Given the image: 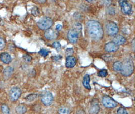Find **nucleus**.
<instances>
[{"mask_svg": "<svg viewBox=\"0 0 135 114\" xmlns=\"http://www.w3.org/2000/svg\"><path fill=\"white\" fill-rule=\"evenodd\" d=\"M86 30L90 37L94 41H99L104 35L103 28L100 22L96 20H90L86 24Z\"/></svg>", "mask_w": 135, "mask_h": 114, "instance_id": "f257e3e1", "label": "nucleus"}, {"mask_svg": "<svg viewBox=\"0 0 135 114\" xmlns=\"http://www.w3.org/2000/svg\"><path fill=\"white\" fill-rule=\"evenodd\" d=\"M134 71V64L130 58L126 59L122 65L121 74L124 77H129L133 74Z\"/></svg>", "mask_w": 135, "mask_h": 114, "instance_id": "f03ea898", "label": "nucleus"}, {"mask_svg": "<svg viewBox=\"0 0 135 114\" xmlns=\"http://www.w3.org/2000/svg\"><path fill=\"white\" fill-rule=\"evenodd\" d=\"M53 24V20L48 17H44L41 18L37 23V26L39 29L43 30H46L49 29Z\"/></svg>", "mask_w": 135, "mask_h": 114, "instance_id": "7ed1b4c3", "label": "nucleus"}, {"mask_svg": "<svg viewBox=\"0 0 135 114\" xmlns=\"http://www.w3.org/2000/svg\"><path fill=\"white\" fill-rule=\"evenodd\" d=\"M41 100L45 106H49L53 102L54 97L51 92L46 91L41 94Z\"/></svg>", "mask_w": 135, "mask_h": 114, "instance_id": "20e7f679", "label": "nucleus"}, {"mask_svg": "<svg viewBox=\"0 0 135 114\" xmlns=\"http://www.w3.org/2000/svg\"><path fill=\"white\" fill-rule=\"evenodd\" d=\"M106 31L109 36H115L118 32V28L115 22L109 21L106 25Z\"/></svg>", "mask_w": 135, "mask_h": 114, "instance_id": "39448f33", "label": "nucleus"}, {"mask_svg": "<svg viewBox=\"0 0 135 114\" xmlns=\"http://www.w3.org/2000/svg\"><path fill=\"white\" fill-rule=\"evenodd\" d=\"M102 104L106 108H114L117 106V102L112 98L109 96L105 95L102 99Z\"/></svg>", "mask_w": 135, "mask_h": 114, "instance_id": "423d86ee", "label": "nucleus"}, {"mask_svg": "<svg viewBox=\"0 0 135 114\" xmlns=\"http://www.w3.org/2000/svg\"><path fill=\"white\" fill-rule=\"evenodd\" d=\"M21 90L18 87H13L9 92V96L11 101H17L21 96Z\"/></svg>", "mask_w": 135, "mask_h": 114, "instance_id": "0eeeda50", "label": "nucleus"}, {"mask_svg": "<svg viewBox=\"0 0 135 114\" xmlns=\"http://www.w3.org/2000/svg\"><path fill=\"white\" fill-rule=\"evenodd\" d=\"M122 11L126 15H129L132 12V7L127 1H119Z\"/></svg>", "mask_w": 135, "mask_h": 114, "instance_id": "6e6552de", "label": "nucleus"}, {"mask_svg": "<svg viewBox=\"0 0 135 114\" xmlns=\"http://www.w3.org/2000/svg\"><path fill=\"white\" fill-rule=\"evenodd\" d=\"M68 39L71 43H76L79 39V33L74 29L69 30L68 32Z\"/></svg>", "mask_w": 135, "mask_h": 114, "instance_id": "1a4fd4ad", "label": "nucleus"}, {"mask_svg": "<svg viewBox=\"0 0 135 114\" xmlns=\"http://www.w3.org/2000/svg\"><path fill=\"white\" fill-rule=\"evenodd\" d=\"M45 37L49 40H53L56 39L58 36V31L52 29H49L46 30L44 34Z\"/></svg>", "mask_w": 135, "mask_h": 114, "instance_id": "9d476101", "label": "nucleus"}, {"mask_svg": "<svg viewBox=\"0 0 135 114\" xmlns=\"http://www.w3.org/2000/svg\"><path fill=\"white\" fill-rule=\"evenodd\" d=\"M119 48V46L117 45L113 41L107 43L105 46V50L107 52H114L117 51Z\"/></svg>", "mask_w": 135, "mask_h": 114, "instance_id": "9b49d317", "label": "nucleus"}, {"mask_svg": "<svg viewBox=\"0 0 135 114\" xmlns=\"http://www.w3.org/2000/svg\"><path fill=\"white\" fill-rule=\"evenodd\" d=\"M76 64V60L74 56L72 55L68 56L66 58L65 66L68 68H73Z\"/></svg>", "mask_w": 135, "mask_h": 114, "instance_id": "f8f14e48", "label": "nucleus"}, {"mask_svg": "<svg viewBox=\"0 0 135 114\" xmlns=\"http://www.w3.org/2000/svg\"><path fill=\"white\" fill-rule=\"evenodd\" d=\"M100 106L97 102H92L89 110V114H98L100 111Z\"/></svg>", "mask_w": 135, "mask_h": 114, "instance_id": "ddd939ff", "label": "nucleus"}, {"mask_svg": "<svg viewBox=\"0 0 135 114\" xmlns=\"http://www.w3.org/2000/svg\"><path fill=\"white\" fill-rule=\"evenodd\" d=\"M0 59L2 62L6 64L10 63L12 61V58L10 54L7 52H4L0 55Z\"/></svg>", "mask_w": 135, "mask_h": 114, "instance_id": "4468645a", "label": "nucleus"}, {"mask_svg": "<svg viewBox=\"0 0 135 114\" xmlns=\"http://www.w3.org/2000/svg\"><path fill=\"white\" fill-rule=\"evenodd\" d=\"M90 75L88 74H86L84 76V77L83 78L82 83H83V86H84V87L87 90H91V87L90 84Z\"/></svg>", "mask_w": 135, "mask_h": 114, "instance_id": "2eb2a0df", "label": "nucleus"}, {"mask_svg": "<svg viewBox=\"0 0 135 114\" xmlns=\"http://www.w3.org/2000/svg\"><path fill=\"white\" fill-rule=\"evenodd\" d=\"M113 42L118 46L122 45L126 42V39L122 35H118L114 38Z\"/></svg>", "mask_w": 135, "mask_h": 114, "instance_id": "dca6fc26", "label": "nucleus"}, {"mask_svg": "<svg viewBox=\"0 0 135 114\" xmlns=\"http://www.w3.org/2000/svg\"><path fill=\"white\" fill-rule=\"evenodd\" d=\"M14 72V69L11 66H7L4 71L3 75L4 77L6 79H9L12 75Z\"/></svg>", "mask_w": 135, "mask_h": 114, "instance_id": "f3484780", "label": "nucleus"}, {"mask_svg": "<svg viewBox=\"0 0 135 114\" xmlns=\"http://www.w3.org/2000/svg\"><path fill=\"white\" fill-rule=\"evenodd\" d=\"M27 111V108L23 105L18 106L15 108V112L17 114H25Z\"/></svg>", "mask_w": 135, "mask_h": 114, "instance_id": "a211bd4d", "label": "nucleus"}, {"mask_svg": "<svg viewBox=\"0 0 135 114\" xmlns=\"http://www.w3.org/2000/svg\"><path fill=\"white\" fill-rule=\"evenodd\" d=\"M123 63L120 61H117L113 65V69L116 72H121Z\"/></svg>", "mask_w": 135, "mask_h": 114, "instance_id": "6ab92c4d", "label": "nucleus"}, {"mask_svg": "<svg viewBox=\"0 0 135 114\" xmlns=\"http://www.w3.org/2000/svg\"><path fill=\"white\" fill-rule=\"evenodd\" d=\"M58 114H70V110L67 107H61L58 110Z\"/></svg>", "mask_w": 135, "mask_h": 114, "instance_id": "aec40b11", "label": "nucleus"}, {"mask_svg": "<svg viewBox=\"0 0 135 114\" xmlns=\"http://www.w3.org/2000/svg\"><path fill=\"white\" fill-rule=\"evenodd\" d=\"M37 96H38V95L37 94L32 93V94H31L26 96L25 97V99H26V101L31 102H32L34 100H35L37 97Z\"/></svg>", "mask_w": 135, "mask_h": 114, "instance_id": "412c9836", "label": "nucleus"}, {"mask_svg": "<svg viewBox=\"0 0 135 114\" xmlns=\"http://www.w3.org/2000/svg\"><path fill=\"white\" fill-rule=\"evenodd\" d=\"M1 110L4 114H10V108L6 104H3L1 107Z\"/></svg>", "mask_w": 135, "mask_h": 114, "instance_id": "4be33fe9", "label": "nucleus"}, {"mask_svg": "<svg viewBox=\"0 0 135 114\" xmlns=\"http://www.w3.org/2000/svg\"><path fill=\"white\" fill-rule=\"evenodd\" d=\"M49 53L50 51L45 49H42L39 51V54L44 57H47L48 55V54H49Z\"/></svg>", "mask_w": 135, "mask_h": 114, "instance_id": "5701e85b", "label": "nucleus"}, {"mask_svg": "<svg viewBox=\"0 0 135 114\" xmlns=\"http://www.w3.org/2000/svg\"><path fill=\"white\" fill-rule=\"evenodd\" d=\"M107 75H108V72L106 69L101 70L98 73L99 77H100L102 78H104V77H106Z\"/></svg>", "mask_w": 135, "mask_h": 114, "instance_id": "b1692460", "label": "nucleus"}, {"mask_svg": "<svg viewBox=\"0 0 135 114\" xmlns=\"http://www.w3.org/2000/svg\"><path fill=\"white\" fill-rule=\"evenodd\" d=\"M117 114H128L127 110L123 107H120L117 110Z\"/></svg>", "mask_w": 135, "mask_h": 114, "instance_id": "393cba45", "label": "nucleus"}, {"mask_svg": "<svg viewBox=\"0 0 135 114\" xmlns=\"http://www.w3.org/2000/svg\"><path fill=\"white\" fill-rule=\"evenodd\" d=\"M6 42L4 39L0 37V50H3L5 47Z\"/></svg>", "mask_w": 135, "mask_h": 114, "instance_id": "a878e982", "label": "nucleus"}, {"mask_svg": "<svg viewBox=\"0 0 135 114\" xmlns=\"http://www.w3.org/2000/svg\"><path fill=\"white\" fill-rule=\"evenodd\" d=\"M52 46L57 50H59L61 48V44L59 42H54L52 44Z\"/></svg>", "mask_w": 135, "mask_h": 114, "instance_id": "bb28decb", "label": "nucleus"}, {"mask_svg": "<svg viewBox=\"0 0 135 114\" xmlns=\"http://www.w3.org/2000/svg\"><path fill=\"white\" fill-rule=\"evenodd\" d=\"M74 26H75V29H74V30H76L79 33V31H81V29H82V26L80 24L77 23V24H75Z\"/></svg>", "mask_w": 135, "mask_h": 114, "instance_id": "cd10ccee", "label": "nucleus"}, {"mask_svg": "<svg viewBox=\"0 0 135 114\" xmlns=\"http://www.w3.org/2000/svg\"><path fill=\"white\" fill-rule=\"evenodd\" d=\"M23 60H24L26 62H31V60H32L31 57V56L28 55H25L23 56Z\"/></svg>", "mask_w": 135, "mask_h": 114, "instance_id": "c85d7f7f", "label": "nucleus"}, {"mask_svg": "<svg viewBox=\"0 0 135 114\" xmlns=\"http://www.w3.org/2000/svg\"><path fill=\"white\" fill-rule=\"evenodd\" d=\"M73 53H74V50L72 48H68V49H67L66 51V54L68 55V56L71 55V54H73Z\"/></svg>", "mask_w": 135, "mask_h": 114, "instance_id": "c756f323", "label": "nucleus"}, {"mask_svg": "<svg viewBox=\"0 0 135 114\" xmlns=\"http://www.w3.org/2000/svg\"><path fill=\"white\" fill-rule=\"evenodd\" d=\"M74 114H86V112L83 109L80 108L77 110Z\"/></svg>", "mask_w": 135, "mask_h": 114, "instance_id": "7c9ffc66", "label": "nucleus"}, {"mask_svg": "<svg viewBox=\"0 0 135 114\" xmlns=\"http://www.w3.org/2000/svg\"><path fill=\"white\" fill-rule=\"evenodd\" d=\"M36 8H34V9H33L32 10V13L35 15H36L37 14H38V10L37 9V7H35Z\"/></svg>", "mask_w": 135, "mask_h": 114, "instance_id": "2f4dec72", "label": "nucleus"}, {"mask_svg": "<svg viewBox=\"0 0 135 114\" xmlns=\"http://www.w3.org/2000/svg\"><path fill=\"white\" fill-rule=\"evenodd\" d=\"M62 29V26L61 24H58L57 25V26H56V30L58 31H60Z\"/></svg>", "mask_w": 135, "mask_h": 114, "instance_id": "473e14b6", "label": "nucleus"}, {"mask_svg": "<svg viewBox=\"0 0 135 114\" xmlns=\"http://www.w3.org/2000/svg\"><path fill=\"white\" fill-rule=\"evenodd\" d=\"M102 3L105 4V5H109L110 4H111V1H103Z\"/></svg>", "mask_w": 135, "mask_h": 114, "instance_id": "72a5a7b5", "label": "nucleus"}, {"mask_svg": "<svg viewBox=\"0 0 135 114\" xmlns=\"http://www.w3.org/2000/svg\"><path fill=\"white\" fill-rule=\"evenodd\" d=\"M52 58L54 60L58 61V60H59L61 59L62 56H55V57H52Z\"/></svg>", "mask_w": 135, "mask_h": 114, "instance_id": "f704fd0d", "label": "nucleus"}, {"mask_svg": "<svg viewBox=\"0 0 135 114\" xmlns=\"http://www.w3.org/2000/svg\"><path fill=\"white\" fill-rule=\"evenodd\" d=\"M134 41H135V40L134 39L133 40V42H132V44H133V50H134V49H135V48H134V46H135V43H134Z\"/></svg>", "mask_w": 135, "mask_h": 114, "instance_id": "c9c22d12", "label": "nucleus"}, {"mask_svg": "<svg viewBox=\"0 0 135 114\" xmlns=\"http://www.w3.org/2000/svg\"><path fill=\"white\" fill-rule=\"evenodd\" d=\"M38 3H45V2H46V1H37Z\"/></svg>", "mask_w": 135, "mask_h": 114, "instance_id": "e433bc0d", "label": "nucleus"}]
</instances>
